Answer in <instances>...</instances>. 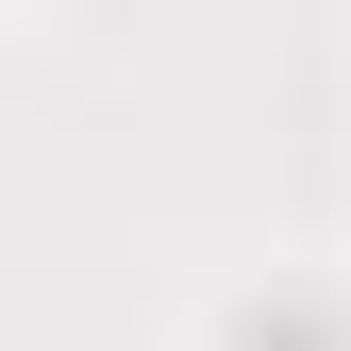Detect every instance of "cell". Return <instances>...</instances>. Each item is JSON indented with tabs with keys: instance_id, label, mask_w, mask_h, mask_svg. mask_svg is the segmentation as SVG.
<instances>
[{
	"instance_id": "obj_1",
	"label": "cell",
	"mask_w": 351,
	"mask_h": 351,
	"mask_svg": "<svg viewBox=\"0 0 351 351\" xmlns=\"http://www.w3.org/2000/svg\"><path fill=\"white\" fill-rule=\"evenodd\" d=\"M217 351H351V301H335V285H301V268H268L234 318H217Z\"/></svg>"
}]
</instances>
